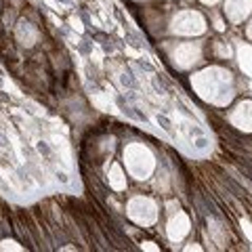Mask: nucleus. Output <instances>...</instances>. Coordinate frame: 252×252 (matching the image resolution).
<instances>
[{
	"mask_svg": "<svg viewBox=\"0 0 252 252\" xmlns=\"http://www.w3.org/2000/svg\"><path fill=\"white\" fill-rule=\"evenodd\" d=\"M0 250H23L17 242H13V240H4V242H0Z\"/></svg>",
	"mask_w": 252,
	"mask_h": 252,
	"instance_id": "obj_1",
	"label": "nucleus"
}]
</instances>
